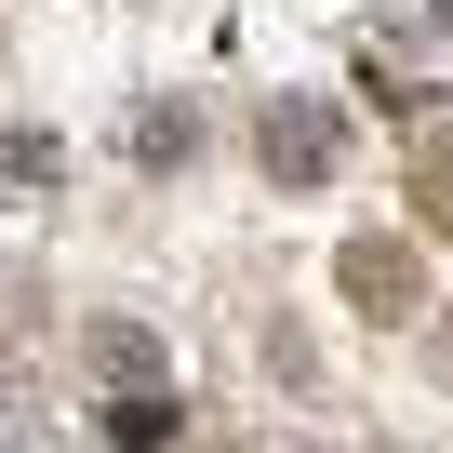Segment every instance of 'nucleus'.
<instances>
[{
	"label": "nucleus",
	"instance_id": "f257e3e1",
	"mask_svg": "<svg viewBox=\"0 0 453 453\" xmlns=\"http://www.w3.org/2000/svg\"><path fill=\"white\" fill-rule=\"evenodd\" d=\"M254 160L280 173V187H334L347 160H360V107L347 94H254Z\"/></svg>",
	"mask_w": 453,
	"mask_h": 453
},
{
	"label": "nucleus",
	"instance_id": "f03ea898",
	"mask_svg": "<svg viewBox=\"0 0 453 453\" xmlns=\"http://www.w3.org/2000/svg\"><path fill=\"white\" fill-rule=\"evenodd\" d=\"M334 294H347L360 320H387V334H400V320H426V254L400 241V226H360V241L334 254Z\"/></svg>",
	"mask_w": 453,
	"mask_h": 453
},
{
	"label": "nucleus",
	"instance_id": "7ed1b4c3",
	"mask_svg": "<svg viewBox=\"0 0 453 453\" xmlns=\"http://www.w3.org/2000/svg\"><path fill=\"white\" fill-rule=\"evenodd\" d=\"M81 360H94V387H160V373H173L147 320H94V334H81Z\"/></svg>",
	"mask_w": 453,
	"mask_h": 453
},
{
	"label": "nucleus",
	"instance_id": "20e7f679",
	"mask_svg": "<svg viewBox=\"0 0 453 453\" xmlns=\"http://www.w3.org/2000/svg\"><path fill=\"white\" fill-rule=\"evenodd\" d=\"M54 187V147L41 134H0V200H41Z\"/></svg>",
	"mask_w": 453,
	"mask_h": 453
},
{
	"label": "nucleus",
	"instance_id": "39448f33",
	"mask_svg": "<svg viewBox=\"0 0 453 453\" xmlns=\"http://www.w3.org/2000/svg\"><path fill=\"white\" fill-rule=\"evenodd\" d=\"M120 134H147V147H160V173H173V147H200V107H173V94H160V107H134Z\"/></svg>",
	"mask_w": 453,
	"mask_h": 453
}]
</instances>
